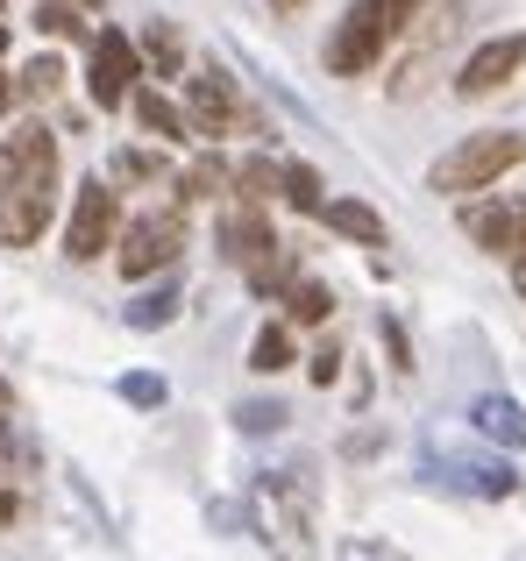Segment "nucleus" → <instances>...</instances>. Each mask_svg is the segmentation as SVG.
Here are the masks:
<instances>
[{
	"label": "nucleus",
	"mask_w": 526,
	"mask_h": 561,
	"mask_svg": "<svg viewBox=\"0 0 526 561\" xmlns=\"http://www.w3.org/2000/svg\"><path fill=\"white\" fill-rule=\"evenodd\" d=\"M236 426L242 434H277V426H285V405H277V398H250V405L236 412Z\"/></svg>",
	"instance_id": "obj_25"
},
{
	"label": "nucleus",
	"mask_w": 526,
	"mask_h": 561,
	"mask_svg": "<svg viewBox=\"0 0 526 561\" xmlns=\"http://www.w3.org/2000/svg\"><path fill=\"white\" fill-rule=\"evenodd\" d=\"M236 192H242V199H271V192H277V164H263V157H250V164L236 171Z\"/></svg>",
	"instance_id": "obj_26"
},
{
	"label": "nucleus",
	"mask_w": 526,
	"mask_h": 561,
	"mask_svg": "<svg viewBox=\"0 0 526 561\" xmlns=\"http://www.w3.org/2000/svg\"><path fill=\"white\" fill-rule=\"evenodd\" d=\"M385 342H391V356H399V370H413V356H405V334H399V320H385Z\"/></svg>",
	"instance_id": "obj_31"
},
{
	"label": "nucleus",
	"mask_w": 526,
	"mask_h": 561,
	"mask_svg": "<svg viewBox=\"0 0 526 561\" xmlns=\"http://www.w3.org/2000/svg\"><path fill=\"white\" fill-rule=\"evenodd\" d=\"M420 8H427V0H348V14L334 22V36H328V71H334V79L370 71L377 57H385V43L405 36V28L420 22Z\"/></svg>",
	"instance_id": "obj_2"
},
{
	"label": "nucleus",
	"mask_w": 526,
	"mask_h": 561,
	"mask_svg": "<svg viewBox=\"0 0 526 561\" xmlns=\"http://www.w3.org/2000/svg\"><path fill=\"white\" fill-rule=\"evenodd\" d=\"M185 122H193V136H207V142L236 136V128H242L236 85H228L221 71H199V79H185Z\"/></svg>",
	"instance_id": "obj_10"
},
{
	"label": "nucleus",
	"mask_w": 526,
	"mask_h": 561,
	"mask_svg": "<svg viewBox=\"0 0 526 561\" xmlns=\"http://www.w3.org/2000/svg\"><path fill=\"white\" fill-rule=\"evenodd\" d=\"M122 398H128V405H142V412H150V405H164V377H150V370L122 377Z\"/></svg>",
	"instance_id": "obj_28"
},
{
	"label": "nucleus",
	"mask_w": 526,
	"mask_h": 561,
	"mask_svg": "<svg viewBox=\"0 0 526 561\" xmlns=\"http://www.w3.org/2000/svg\"><path fill=\"white\" fill-rule=\"evenodd\" d=\"M285 363H291V334H285V328H263V334H256V348H250V370L277 377Z\"/></svg>",
	"instance_id": "obj_22"
},
{
	"label": "nucleus",
	"mask_w": 526,
	"mask_h": 561,
	"mask_svg": "<svg viewBox=\"0 0 526 561\" xmlns=\"http://www.w3.org/2000/svg\"><path fill=\"white\" fill-rule=\"evenodd\" d=\"M513 71H526V36H491V43H477V50L462 57L456 93L462 100H484V93H499Z\"/></svg>",
	"instance_id": "obj_11"
},
{
	"label": "nucleus",
	"mask_w": 526,
	"mask_h": 561,
	"mask_svg": "<svg viewBox=\"0 0 526 561\" xmlns=\"http://www.w3.org/2000/svg\"><path fill=\"white\" fill-rule=\"evenodd\" d=\"M136 79H142V50L122 36V28H93V65H85V93H93V107H122Z\"/></svg>",
	"instance_id": "obj_8"
},
{
	"label": "nucleus",
	"mask_w": 526,
	"mask_h": 561,
	"mask_svg": "<svg viewBox=\"0 0 526 561\" xmlns=\"http://www.w3.org/2000/svg\"><path fill=\"white\" fill-rule=\"evenodd\" d=\"M228 185V171H221V157H199L193 171H179V199H214V192Z\"/></svg>",
	"instance_id": "obj_21"
},
{
	"label": "nucleus",
	"mask_w": 526,
	"mask_h": 561,
	"mask_svg": "<svg viewBox=\"0 0 526 561\" xmlns=\"http://www.w3.org/2000/svg\"><path fill=\"white\" fill-rule=\"evenodd\" d=\"M221 249H228V263H236V271L250 277L256 291H285V285H291V263H285V249H277L271 220L256 214V199L228 206V220H221Z\"/></svg>",
	"instance_id": "obj_5"
},
{
	"label": "nucleus",
	"mask_w": 526,
	"mask_h": 561,
	"mask_svg": "<svg viewBox=\"0 0 526 561\" xmlns=\"http://www.w3.org/2000/svg\"><path fill=\"white\" fill-rule=\"evenodd\" d=\"M470 434L499 440V448H526V412L513 405V398L484 391V398H470Z\"/></svg>",
	"instance_id": "obj_14"
},
{
	"label": "nucleus",
	"mask_w": 526,
	"mask_h": 561,
	"mask_svg": "<svg viewBox=\"0 0 526 561\" xmlns=\"http://www.w3.org/2000/svg\"><path fill=\"white\" fill-rule=\"evenodd\" d=\"M8 519H14V497H8V491H0V526H8Z\"/></svg>",
	"instance_id": "obj_34"
},
{
	"label": "nucleus",
	"mask_w": 526,
	"mask_h": 561,
	"mask_svg": "<svg viewBox=\"0 0 526 561\" xmlns=\"http://www.w3.org/2000/svg\"><path fill=\"white\" fill-rule=\"evenodd\" d=\"M434 483H448V491H477V497H513L519 477L505 462H448V455H427Z\"/></svg>",
	"instance_id": "obj_13"
},
{
	"label": "nucleus",
	"mask_w": 526,
	"mask_h": 561,
	"mask_svg": "<svg viewBox=\"0 0 526 561\" xmlns=\"http://www.w3.org/2000/svg\"><path fill=\"white\" fill-rule=\"evenodd\" d=\"M271 8H277V14H299V8H306V0H271Z\"/></svg>",
	"instance_id": "obj_33"
},
{
	"label": "nucleus",
	"mask_w": 526,
	"mask_h": 561,
	"mask_svg": "<svg viewBox=\"0 0 526 561\" xmlns=\"http://www.w3.org/2000/svg\"><path fill=\"white\" fill-rule=\"evenodd\" d=\"M36 28H43V36H71V43H93V28H85V8H79V0H43V8H36Z\"/></svg>",
	"instance_id": "obj_19"
},
{
	"label": "nucleus",
	"mask_w": 526,
	"mask_h": 561,
	"mask_svg": "<svg viewBox=\"0 0 526 561\" xmlns=\"http://www.w3.org/2000/svg\"><path fill=\"white\" fill-rule=\"evenodd\" d=\"M142 57H150L164 79H179V65H185V50H179V36H171L164 22H150V36H142Z\"/></svg>",
	"instance_id": "obj_23"
},
{
	"label": "nucleus",
	"mask_w": 526,
	"mask_h": 561,
	"mask_svg": "<svg viewBox=\"0 0 526 561\" xmlns=\"http://www.w3.org/2000/svg\"><path fill=\"white\" fill-rule=\"evenodd\" d=\"M57 79H65V65H57V57H36V65L14 79V100H50V93H57Z\"/></svg>",
	"instance_id": "obj_24"
},
{
	"label": "nucleus",
	"mask_w": 526,
	"mask_h": 561,
	"mask_svg": "<svg viewBox=\"0 0 526 561\" xmlns=\"http://www.w3.org/2000/svg\"><path fill=\"white\" fill-rule=\"evenodd\" d=\"M277 199H291L299 214H320V199H328V192H320V171L313 164H285L277 171Z\"/></svg>",
	"instance_id": "obj_18"
},
{
	"label": "nucleus",
	"mask_w": 526,
	"mask_h": 561,
	"mask_svg": "<svg viewBox=\"0 0 526 561\" xmlns=\"http://www.w3.org/2000/svg\"><path fill=\"white\" fill-rule=\"evenodd\" d=\"M114 171H122V179H157L164 164H157L150 150H122V157H114Z\"/></svg>",
	"instance_id": "obj_29"
},
{
	"label": "nucleus",
	"mask_w": 526,
	"mask_h": 561,
	"mask_svg": "<svg viewBox=\"0 0 526 561\" xmlns=\"http://www.w3.org/2000/svg\"><path fill=\"white\" fill-rule=\"evenodd\" d=\"M342 561H413V554L391 548V540H377V534H356V540H342Z\"/></svg>",
	"instance_id": "obj_27"
},
{
	"label": "nucleus",
	"mask_w": 526,
	"mask_h": 561,
	"mask_svg": "<svg viewBox=\"0 0 526 561\" xmlns=\"http://www.w3.org/2000/svg\"><path fill=\"white\" fill-rule=\"evenodd\" d=\"M114 234H122V199H114V185L85 179V185H79V199H71L65 256H71V263H93L100 249H114Z\"/></svg>",
	"instance_id": "obj_7"
},
{
	"label": "nucleus",
	"mask_w": 526,
	"mask_h": 561,
	"mask_svg": "<svg viewBox=\"0 0 526 561\" xmlns=\"http://www.w3.org/2000/svg\"><path fill=\"white\" fill-rule=\"evenodd\" d=\"M179 249H185V214L179 206H164V214H136L128 220V234H122V277H157V271H171L179 263Z\"/></svg>",
	"instance_id": "obj_6"
},
{
	"label": "nucleus",
	"mask_w": 526,
	"mask_h": 561,
	"mask_svg": "<svg viewBox=\"0 0 526 561\" xmlns=\"http://www.w3.org/2000/svg\"><path fill=\"white\" fill-rule=\"evenodd\" d=\"M171 313H179V285H157V291H142V299L128 306V328H142V334H150V328H164Z\"/></svg>",
	"instance_id": "obj_20"
},
{
	"label": "nucleus",
	"mask_w": 526,
	"mask_h": 561,
	"mask_svg": "<svg viewBox=\"0 0 526 561\" xmlns=\"http://www.w3.org/2000/svg\"><path fill=\"white\" fill-rule=\"evenodd\" d=\"M57 206V136L43 122H22L14 136H0V242L28 249L50 228Z\"/></svg>",
	"instance_id": "obj_1"
},
{
	"label": "nucleus",
	"mask_w": 526,
	"mask_h": 561,
	"mask_svg": "<svg viewBox=\"0 0 526 561\" xmlns=\"http://www.w3.org/2000/svg\"><path fill=\"white\" fill-rule=\"evenodd\" d=\"M456 22H462V0H442V8L427 14V22H420V43L413 50L399 57V79H391V93H420V85H427V71H434V57L448 50V43H456Z\"/></svg>",
	"instance_id": "obj_12"
},
{
	"label": "nucleus",
	"mask_w": 526,
	"mask_h": 561,
	"mask_svg": "<svg viewBox=\"0 0 526 561\" xmlns=\"http://www.w3.org/2000/svg\"><path fill=\"white\" fill-rule=\"evenodd\" d=\"M306 377H313V383H334V377H342V348H320V356L306 363Z\"/></svg>",
	"instance_id": "obj_30"
},
{
	"label": "nucleus",
	"mask_w": 526,
	"mask_h": 561,
	"mask_svg": "<svg viewBox=\"0 0 526 561\" xmlns=\"http://www.w3.org/2000/svg\"><path fill=\"white\" fill-rule=\"evenodd\" d=\"M513 285H519V299H526V242H519V256H513Z\"/></svg>",
	"instance_id": "obj_32"
},
{
	"label": "nucleus",
	"mask_w": 526,
	"mask_h": 561,
	"mask_svg": "<svg viewBox=\"0 0 526 561\" xmlns=\"http://www.w3.org/2000/svg\"><path fill=\"white\" fill-rule=\"evenodd\" d=\"M285 313L299 320V328H320V320L334 313V291L313 285V277H291V285H285Z\"/></svg>",
	"instance_id": "obj_17"
},
{
	"label": "nucleus",
	"mask_w": 526,
	"mask_h": 561,
	"mask_svg": "<svg viewBox=\"0 0 526 561\" xmlns=\"http://www.w3.org/2000/svg\"><path fill=\"white\" fill-rule=\"evenodd\" d=\"M462 228H470V242L491 249V256H519V242H526V192L462 206Z\"/></svg>",
	"instance_id": "obj_9"
},
{
	"label": "nucleus",
	"mask_w": 526,
	"mask_h": 561,
	"mask_svg": "<svg viewBox=\"0 0 526 561\" xmlns=\"http://www.w3.org/2000/svg\"><path fill=\"white\" fill-rule=\"evenodd\" d=\"M513 164H526V136H519V128H491V136H470V142H456V150L434 157L427 192H442V199H470V192L499 185Z\"/></svg>",
	"instance_id": "obj_3"
},
{
	"label": "nucleus",
	"mask_w": 526,
	"mask_h": 561,
	"mask_svg": "<svg viewBox=\"0 0 526 561\" xmlns=\"http://www.w3.org/2000/svg\"><path fill=\"white\" fill-rule=\"evenodd\" d=\"M320 220H328L334 234H348V242H363V249H385V220L363 199H320Z\"/></svg>",
	"instance_id": "obj_15"
},
{
	"label": "nucleus",
	"mask_w": 526,
	"mask_h": 561,
	"mask_svg": "<svg viewBox=\"0 0 526 561\" xmlns=\"http://www.w3.org/2000/svg\"><path fill=\"white\" fill-rule=\"evenodd\" d=\"M250 519H256V540L271 548L277 561H306L313 554V505L299 497V483L285 469L250 483Z\"/></svg>",
	"instance_id": "obj_4"
},
{
	"label": "nucleus",
	"mask_w": 526,
	"mask_h": 561,
	"mask_svg": "<svg viewBox=\"0 0 526 561\" xmlns=\"http://www.w3.org/2000/svg\"><path fill=\"white\" fill-rule=\"evenodd\" d=\"M128 100H136V122L150 128V136H164V142H185V128H193V122H185V114L171 107V100L157 93V85H128Z\"/></svg>",
	"instance_id": "obj_16"
},
{
	"label": "nucleus",
	"mask_w": 526,
	"mask_h": 561,
	"mask_svg": "<svg viewBox=\"0 0 526 561\" xmlns=\"http://www.w3.org/2000/svg\"><path fill=\"white\" fill-rule=\"evenodd\" d=\"M79 8H100V0H79Z\"/></svg>",
	"instance_id": "obj_36"
},
{
	"label": "nucleus",
	"mask_w": 526,
	"mask_h": 561,
	"mask_svg": "<svg viewBox=\"0 0 526 561\" xmlns=\"http://www.w3.org/2000/svg\"><path fill=\"white\" fill-rule=\"evenodd\" d=\"M0 405H8V383H0Z\"/></svg>",
	"instance_id": "obj_35"
}]
</instances>
